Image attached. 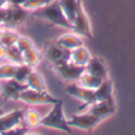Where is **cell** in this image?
<instances>
[{
    "mask_svg": "<svg viewBox=\"0 0 135 135\" xmlns=\"http://www.w3.org/2000/svg\"><path fill=\"white\" fill-rule=\"evenodd\" d=\"M16 45L19 47V50H20L21 52H25V51H27V50L35 47V43L28 37H25V36H19L18 40L16 42Z\"/></svg>",
    "mask_w": 135,
    "mask_h": 135,
    "instance_id": "cell-27",
    "label": "cell"
},
{
    "mask_svg": "<svg viewBox=\"0 0 135 135\" xmlns=\"http://www.w3.org/2000/svg\"><path fill=\"white\" fill-rule=\"evenodd\" d=\"M71 31L74 33H76V35H78L79 37L93 38L91 28H90V21H89L83 7L78 11L74 21L71 23Z\"/></svg>",
    "mask_w": 135,
    "mask_h": 135,
    "instance_id": "cell-10",
    "label": "cell"
},
{
    "mask_svg": "<svg viewBox=\"0 0 135 135\" xmlns=\"http://www.w3.org/2000/svg\"><path fill=\"white\" fill-rule=\"evenodd\" d=\"M19 36L20 35L14 28H2L1 33H0V43L6 47H8L16 44Z\"/></svg>",
    "mask_w": 135,
    "mask_h": 135,
    "instance_id": "cell-22",
    "label": "cell"
},
{
    "mask_svg": "<svg viewBox=\"0 0 135 135\" xmlns=\"http://www.w3.org/2000/svg\"><path fill=\"white\" fill-rule=\"evenodd\" d=\"M25 0H8V4H12V5H23V2Z\"/></svg>",
    "mask_w": 135,
    "mask_h": 135,
    "instance_id": "cell-29",
    "label": "cell"
},
{
    "mask_svg": "<svg viewBox=\"0 0 135 135\" xmlns=\"http://www.w3.org/2000/svg\"><path fill=\"white\" fill-rule=\"evenodd\" d=\"M52 69L56 71V74L58 76H61V78H63L64 81H69V82H77L78 78L81 77V75L85 70L84 66L76 65V64H74L70 61L54 64Z\"/></svg>",
    "mask_w": 135,
    "mask_h": 135,
    "instance_id": "cell-6",
    "label": "cell"
},
{
    "mask_svg": "<svg viewBox=\"0 0 135 135\" xmlns=\"http://www.w3.org/2000/svg\"><path fill=\"white\" fill-rule=\"evenodd\" d=\"M59 1V5H61L62 9L64 12V16L66 17L68 21L71 23L74 21L75 17L76 14L78 13V11L82 8V1L81 0H58Z\"/></svg>",
    "mask_w": 135,
    "mask_h": 135,
    "instance_id": "cell-16",
    "label": "cell"
},
{
    "mask_svg": "<svg viewBox=\"0 0 135 135\" xmlns=\"http://www.w3.org/2000/svg\"><path fill=\"white\" fill-rule=\"evenodd\" d=\"M18 65L13 64L11 62H0V81H6V79L14 78L16 75V70Z\"/></svg>",
    "mask_w": 135,
    "mask_h": 135,
    "instance_id": "cell-24",
    "label": "cell"
},
{
    "mask_svg": "<svg viewBox=\"0 0 135 135\" xmlns=\"http://www.w3.org/2000/svg\"><path fill=\"white\" fill-rule=\"evenodd\" d=\"M26 88V83L18 82L14 78L0 81V97L5 101H17L19 94Z\"/></svg>",
    "mask_w": 135,
    "mask_h": 135,
    "instance_id": "cell-7",
    "label": "cell"
},
{
    "mask_svg": "<svg viewBox=\"0 0 135 135\" xmlns=\"http://www.w3.org/2000/svg\"><path fill=\"white\" fill-rule=\"evenodd\" d=\"M25 83H26V85H27V88H30V89L42 90V91L47 90V86H46V83H45L44 77L38 71H36L35 69L31 70V72L28 74Z\"/></svg>",
    "mask_w": 135,
    "mask_h": 135,
    "instance_id": "cell-18",
    "label": "cell"
},
{
    "mask_svg": "<svg viewBox=\"0 0 135 135\" xmlns=\"http://www.w3.org/2000/svg\"><path fill=\"white\" fill-rule=\"evenodd\" d=\"M84 69H85L84 70L85 72L94 75V76L98 77V78L103 79V81L108 79V69L98 57L91 56V58L89 59L88 64L84 66Z\"/></svg>",
    "mask_w": 135,
    "mask_h": 135,
    "instance_id": "cell-12",
    "label": "cell"
},
{
    "mask_svg": "<svg viewBox=\"0 0 135 135\" xmlns=\"http://www.w3.org/2000/svg\"><path fill=\"white\" fill-rule=\"evenodd\" d=\"M101 122H102V120L89 112L83 113V114H75L68 120V123L71 128L82 129L85 132L94 131Z\"/></svg>",
    "mask_w": 135,
    "mask_h": 135,
    "instance_id": "cell-4",
    "label": "cell"
},
{
    "mask_svg": "<svg viewBox=\"0 0 135 135\" xmlns=\"http://www.w3.org/2000/svg\"><path fill=\"white\" fill-rule=\"evenodd\" d=\"M19 102L24 103L27 105H32V107H37V105H46V104H55L58 101V98L54 97L49 91L45 90H35V89L26 88L19 94L18 100Z\"/></svg>",
    "mask_w": 135,
    "mask_h": 135,
    "instance_id": "cell-3",
    "label": "cell"
},
{
    "mask_svg": "<svg viewBox=\"0 0 135 135\" xmlns=\"http://www.w3.org/2000/svg\"><path fill=\"white\" fill-rule=\"evenodd\" d=\"M86 110L103 121V120L108 119L109 116H112L114 114L115 110H116V107H115V104H110L108 102H95Z\"/></svg>",
    "mask_w": 135,
    "mask_h": 135,
    "instance_id": "cell-14",
    "label": "cell"
},
{
    "mask_svg": "<svg viewBox=\"0 0 135 135\" xmlns=\"http://www.w3.org/2000/svg\"><path fill=\"white\" fill-rule=\"evenodd\" d=\"M6 50L7 47L0 43V62H4L6 59Z\"/></svg>",
    "mask_w": 135,
    "mask_h": 135,
    "instance_id": "cell-28",
    "label": "cell"
},
{
    "mask_svg": "<svg viewBox=\"0 0 135 135\" xmlns=\"http://www.w3.org/2000/svg\"><path fill=\"white\" fill-rule=\"evenodd\" d=\"M23 113L24 109H14L0 115V135H6L8 131L23 123Z\"/></svg>",
    "mask_w": 135,
    "mask_h": 135,
    "instance_id": "cell-9",
    "label": "cell"
},
{
    "mask_svg": "<svg viewBox=\"0 0 135 135\" xmlns=\"http://www.w3.org/2000/svg\"><path fill=\"white\" fill-rule=\"evenodd\" d=\"M96 102H108L110 104H115L114 93H113V82L109 78L104 79L101 85L95 90Z\"/></svg>",
    "mask_w": 135,
    "mask_h": 135,
    "instance_id": "cell-13",
    "label": "cell"
},
{
    "mask_svg": "<svg viewBox=\"0 0 135 135\" xmlns=\"http://www.w3.org/2000/svg\"><path fill=\"white\" fill-rule=\"evenodd\" d=\"M5 61L19 65V64L24 63V55L16 44L11 45V46H8L6 50V59H5Z\"/></svg>",
    "mask_w": 135,
    "mask_h": 135,
    "instance_id": "cell-23",
    "label": "cell"
},
{
    "mask_svg": "<svg viewBox=\"0 0 135 135\" xmlns=\"http://www.w3.org/2000/svg\"><path fill=\"white\" fill-rule=\"evenodd\" d=\"M56 43L58 45H61L63 49L68 50V51H71V50L83 45V42H82L81 37L74 32L64 33V35L59 36V37L56 39Z\"/></svg>",
    "mask_w": 135,
    "mask_h": 135,
    "instance_id": "cell-15",
    "label": "cell"
},
{
    "mask_svg": "<svg viewBox=\"0 0 135 135\" xmlns=\"http://www.w3.org/2000/svg\"><path fill=\"white\" fill-rule=\"evenodd\" d=\"M27 12L21 5H7V18L4 28H16L23 25L27 18Z\"/></svg>",
    "mask_w": 135,
    "mask_h": 135,
    "instance_id": "cell-8",
    "label": "cell"
},
{
    "mask_svg": "<svg viewBox=\"0 0 135 135\" xmlns=\"http://www.w3.org/2000/svg\"><path fill=\"white\" fill-rule=\"evenodd\" d=\"M52 0H25L21 6H23L26 11L33 12V11H36V9H38V8H40V7L47 5Z\"/></svg>",
    "mask_w": 135,
    "mask_h": 135,
    "instance_id": "cell-26",
    "label": "cell"
},
{
    "mask_svg": "<svg viewBox=\"0 0 135 135\" xmlns=\"http://www.w3.org/2000/svg\"><path fill=\"white\" fill-rule=\"evenodd\" d=\"M42 115L33 108H26L23 113V122L24 124L28 127L30 129H35L40 126Z\"/></svg>",
    "mask_w": 135,
    "mask_h": 135,
    "instance_id": "cell-19",
    "label": "cell"
},
{
    "mask_svg": "<svg viewBox=\"0 0 135 135\" xmlns=\"http://www.w3.org/2000/svg\"><path fill=\"white\" fill-rule=\"evenodd\" d=\"M45 58L52 65L61 62L70 61V51L63 49L61 45H58L56 42L54 44H50L45 50Z\"/></svg>",
    "mask_w": 135,
    "mask_h": 135,
    "instance_id": "cell-11",
    "label": "cell"
},
{
    "mask_svg": "<svg viewBox=\"0 0 135 135\" xmlns=\"http://www.w3.org/2000/svg\"><path fill=\"white\" fill-rule=\"evenodd\" d=\"M23 55H24V64L33 68V69H36V68L39 65L43 59L42 54H40V51L36 46L27 50V51L23 52Z\"/></svg>",
    "mask_w": 135,
    "mask_h": 135,
    "instance_id": "cell-20",
    "label": "cell"
},
{
    "mask_svg": "<svg viewBox=\"0 0 135 135\" xmlns=\"http://www.w3.org/2000/svg\"><path fill=\"white\" fill-rule=\"evenodd\" d=\"M78 84L86 89H91V90H96L98 86L101 85V83L103 82V79L98 78V77L94 76L91 74H88V72L84 71L83 74L81 75V77L78 78Z\"/></svg>",
    "mask_w": 135,
    "mask_h": 135,
    "instance_id": "cell-21",
    "label": "cell"
},
{
    "mask_svg": "<svg viewBox=\"0 0 135 135\" xmlns=\"http://www.w3.org/2000/svg\"><path fill=\"white\" fill-rule=\"evenodd\" d=\"M33 68L26 65V64H19L18 68L16 70V75H14V79L18 82H21V83H25L26 82V78H27L28 74L31 72Z\"/></svg>",
    "mask_w": 135,
    "mask_h": 135,
    "instance_id": "cell-25",
    "label": "cell"
},
{
    "mask_svg": "<svg viewBox=\"0 0 135 135\" xmlns=\"http://www.w3.org/2000/svg\"><path fill=\"white\" fill-rule=\"evenodd\" d=\"M4 113H5V110L2 109V107H1V105H0V115H1V114H4Z\"/></svg>",
    "mask_w": 135,
    "mask_h": 135,
    "instance_id": "cell-30",
    "label": "cell"
},
{
    "mask_svg": "<svg viewBox=\"0 0 135 135\" xmlns=\"http://www.w3.org/2000/svg\"><path fill=\"white\" fill-rule=\"evenodd\" d=\"M1 31H2V28H1V27H0V33H1Z\"/></svg>",
    "mask_w": 135,
    "mask_h": 135,
    "instance_id": "cell-31",
    "label": "cell"
},
{
    "mask_svg": "<svg viewBox=\"0 0 135 135\" xmlns=\"http://www.w3.org/2000/svg\"><path fill=\"white\" fill-rule=\"evenodd\" d=\"M33 12H35V16L37 18L47 21L51 25L59 26V27L66 28V30H71V25L68 21L66 17L64 16V12L62 9L61 5H59L58 0H52L47 5H45V6L40 7V8L36 9Z\"/></svg>",
    "mask_w": 135,
    "mask_h": 135,
    "instance_id": "cell-1",
    "label": "cell"
},
{
    "mask_svg": "<svg viewBox=\"0 0 135 135\" xmlns=\"http://www.w3.org/2000/svg\"><path fill=\"white\" fill-rule=\"evenodd\" d=\"M40 126L45 128L55 129V131H61L66 134H71V127L68 123V119L64 115L63 110V102L58 100L55 104H52V108L45 116H42L40 120Z\"/></svg>",
    "mask_w": 135,
    "mask_h": 135,
    "instance_id": "cell-2",
    "label": "cell"
},
{
    "mask_svg": "<svg viewBox=\"0 0 135 135\" xmlns=\"http://www.w3.org/2000/svg\"><path fill=\"white\" fill-rule=\"evenodd\" d=\"M65 91L68 95L72 96V97L77 98V100L82 101L83 105L79 108V110L85 108L88 109L93 103L96 102V96H95V90H91V89H86L84 86L79 85L76 83H70L69 85H66Z\"/></svg>",
    "mask_w": 135,
    "mask_h": 135,
    "instance_id": "cell-5",
    "label": "cell"
},
{
    "mask_svg": "<svg viewBox=\"0 0 135 135\" xmlns=\"http://www.w3.org/2000/svg\"><path fill=\"white\" fill-rule=\"evenodd\" d=\"M90 58H91V54L83 45L70 51V62H72L76 65L85 66Z\"/></svg>",
    "mask_w": 135,
    "mask_h": 135,
    "instance_id": "cell-17",
    "label": "cell"
}]
</instances>
